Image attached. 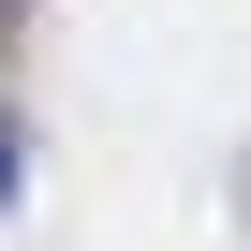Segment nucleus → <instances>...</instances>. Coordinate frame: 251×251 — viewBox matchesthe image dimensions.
Listing matches in <instances>:
<instances>
[{"label":"nucleus","mask_w":251,"mask_h":251,"mask_svg":"<svg viewBox=\"0 0 251 251\" xmlns=\"http://www.w3.org/2000/svg\"><path fill=\"white\" fill-rule=\"evenodd\" d=\"M0 192H15V118H0Z\"/></svg>","instance_id":"nucleus-1"}]
</instances>
